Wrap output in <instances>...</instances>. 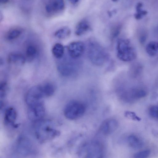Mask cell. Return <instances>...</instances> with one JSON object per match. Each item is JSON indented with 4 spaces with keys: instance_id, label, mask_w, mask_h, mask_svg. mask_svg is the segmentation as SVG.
<instances>
[{
    "instance_id": "obj_1",
    "label": "cell",
    "mask_w": 158,
    "mask_h": 158,
    "mask_svg": "<svg viewBox=\"0 0 158 158\" xmlns=\"http://www.w3.org/2000/svg\"><path fill=\"white\" fill-rule=\"evenodd\" d=\"M87 54L90 62L97 66L103 65L108 58L107 53L104 48L94 40H90L89 42Z\"/></svg>"
},
{
    "instance_id": "obj_2",
    "label": "cell",
    "mask_w": 158,
    "mask_h": 158,
    "mask_svg": "<svg viewBox=\"0 0 158 158\" xmlns=\"http://www.w3.org/2000/svg\"><path fill=\"white\" fill-rule=\"evenodd\" d=\"M37 123L35 134L36 138L40 142L48 141L59 135V131L50 121L41 120Z\"/></svg>"
},
{
    "instance_id": "obj_3",
    "label": "cell",
    "mask_w": 158,
    "mask_h": 158,
    "mask_svg": "<svg viewBox=\"0 0 158 158\" xmlns=\"http://www.w3.org/2000/svg\"><path fill=\"white\" fill-rule=\"evenodd\" d=\"M116 54L121 60L128 62L132 61L136 58V50L128 40L118 39L116 45Z\"/></svg>"
},
{
    "instance_id": "obj_4",
    "label": "cell",
    "mask_w": 158,
    "mask_h": 158,
    "mask_svg": "<svg viewBox=\"0 0 158 158\" xmlns=\"http://www.w3.org/2000/svg\"><path fill=\"white\" fill-rule=\"evenodd\" d=\"M85 111V106L81 102L72 100L66 105L64 110L65 117L70 120H75L83 115Z\"/></svg>"
},
{
    "instance_id": "obj_5",
    "label": "cell",
    "mask_w": 158,
    "mask_h": 158,
    "mask_svg": "<svg viewBox=\"0 0 158 158\" xmlns=\"http://www.w3.org/2000/svg\"><path fill=\"white\" fill-rule=\"evenodd\" d=\"M47 97L43 84L34 85L30 88L26 94L25 100L27 105L43 101Z\"/></svg>"
},
{
    "instance_id": "obj_6",
    "label": "cell",
    "mask_w": 158,
    "mask_h": 158,
    "mask_svg": "<svg viewBox=\"0 0 158 158\" xmlns=\"http://www.w3.org/2000/svg\"><path fill=\"white\" fill-rule=\"evenodd\" d=\"M28 106L27 116L30 120L37 122L42 120L44 116L45 112L43 101Z\"/></svg>"
},
{
    "instance_id": "obj_7",
    "label": "cell",
    "mask_w": 158,
    "mask_h": 158,
    "mask_svg": "<svg viewBox=\"0 0 158 158\" xmlns=\"http://www.w3.org/2000/svg\"><path fill=\"white\" fill-rule=\"evenodd\" d=\"M67 51L70 57L77 59L83 55L85 50V46L82 42L74 41L70 43L67 47Z\"/></svg>"
},
{
    "instance_id": "obj_8",
    "label": "cell",
    "mask_w": 158,
    "mask_h": 158,
    "mask_svg": "<svg viewBox=\"0 0 158 158\" xmlns=\"http://www.w3.org/2000/svg\"><path fill=\"white\" fill-rule=\"evenodd\" d=\"M60 73L62 75L68 77L74 73L77 68L75 64L69 60H63L59 62L57 65Z\"/></svg>"
},
{
    "instance_id": "obj_9",
    "label": "cell",
    "mask_w": 158,
    "mask_h": 158,
    "mask_svg": "<svg viewBox=\"0 0 158 158\" xmlns=\"http://www.w3.org/2000/svg\"><path fill=\"white\" fill-rule=\"evenodd\" d=\"M118 123L117 120L113 118L107 119L101 125L100 130L104 135H108L112 133L117 128Z\"/></svg>"
},
{
    "instance_id": "obj_10",
    "label": "cell",
    "mask_w": 158,
    "mask_h": 158,
    "mask_svg": "<svg viewBox=\"0 0 158 158\" xmlns=\"http://www.w3.org/2000/svg\"><path fill=\"white\" fill-rule=\"evenodd\" d=\"M65 7L64 0H52L45 6V10L48 13L54 11H60L63 10Z\"/></svg>"
},
{
    "instance_id": "obj_11",
    "label": "cell",
    "mask_w": 158,
    "mask_h": 158,
    "mask_svg": "<svg viewBox=\"0 0 158 158\" xmlns=\"http://www.w3.org/2000/svg\"><path fill=\"white\" fill-rule=\"evenodd\" d=\"M32 145L29 140L24 138L19 139L17 144V148L19 153L28 154L32 150Z\"/></svg>"
},
{
    "instance_id": "obj_12",
    "label": "cell",
    "mask_w": 158,
    "mask_h": 158,
    "mask_svg": "<svg viewBox=\"0 0 158 158\" xmlns=\"http://www.w3.org/2000/svg\"><path fill=\"white\" fill-rule=\"evenodd\" d=\"M26 58L22 53L18 52H12L7 57L8 62L14 64L23 65L26 61Z\"/></svg>"
},
{
    "instance_id": "obj_13",
    "label": "cell",
    "mask_w": 158,
    "mask_h": 158,
    "mask_svg": "<svg viewBox=\"0 0 158 158\" xmlns=\"http://www.w3.org/2000/svg\"><path fill=\"white\" fill-rule=\"evenodd\" d=\"M16 112L13 107L7 108L5 113L4 121L6 124L8 126H15L16 118Z\"/></svg>"
},
{
    "instance_id": "obj_14",
    "label": "cell",
    "mask_w": 158,
    "mask_h": 158,
    "mask_svg": "<svg viewBox=\"0 0 158 158\" xmlns=\"http://www.w3.org/2000/svg\"><path fill=\"white\" fill-rule=\"evenodd\" d=\"M90 29L89 22L86 19H83L78 23L75 29V34L77 36H81L85 33Z\"/></svg>"
},
{
    "instance_id": "obj_15",
    "label": "cell",
    "mask_w": 158,
    "mask_h": 158,
    "mask_svg": "<svg viewBox=\"0 0 158 158\" xmlns=\"http://www.w3.org/2000/svg\"><path fill=\"white\" fill-rule=\"evenodd\" d=\"M102 151L101 147L99 143L94 142L91 143L88 148V156H101Z\"/></svg>"
},
{
    "instance_id": "obj_16",
    "label": "cell",
    "mask_w": 158,
    "mask_h": 158,
    "mask_svg": "<svg viewBox=\"0 0 158 158\" xmlns=\"http://www.w3.org/2000/svg\"><path fill=\"white\" fill-rule=\"evenodd\" d=\"M127 141L129 145L134 148H140L143 146V143L142 140L137 136L134 135L128 136Z\"/></svg>"
},
{
    "instance_id": "obj_17",
    "label": "cell",
    "mask_w": 158,
    "mask_h": 158,
    "mask_svg": "<svg viewBox=\"0 0 158 158\" xmlns=\"http://www.w3.org/2000/svg\"><path fill=\"white\" fill-rule=\"evenodd\" d=\"M26 57L29 60H32L37 56L38 53V50L37 47L34 45H29L26 48Z\"/></svg>"
},
{
    "instance_id": "obj_18",
    "label": "cell",
    "mask_w": 158,
    "mask_h": 158,
    "mask_svg": "<svg viewBox=\"0 0 158 158\" xmlns=\"http://www.w3.org/2000/svg\"><path fill=\"white\" fill-rule=\"evenodd\" d=\"M64 48L61 44L56 43L52 47V52L53 56L57 59H60L63 57Z\"/></svg>"
},
{
    "instance_id": "obj_19",
    "label": "cell",
    "mask_w": 158,
    "mask_h": 158,
    "mask_svg": "<svg viewBox=\"0 0 158 158\" xmlns=\"http://www.w3.org/2000/svg\"><path fill=\"white\" fill-rule=\"evenodd\" d=\"M71 32V30L69 27H64L57 30L54 33V36L57 39H64L68 37Z\"/></svg>"
},
{
    "instance_id": "obj_20",
    "label": "cell",
    "mask_w": 158,
    "mask_h": 158,
    "mask_svg": "<svg viewBox=\"0 0 158 158\" xmlns=\"http://www.w3.org/2000/svg\"><path fill=\"white\" fill-rule=\"evenodd\" d=\"M146 50L149 56H155L158 52V42L155 41L149 42L146 46Z\"/></svg>"
},
{
    "instance_id": "obj_21",
    "label": "cell",
    "mask_w": 158,
    "mask_h": 158,
    "mask_svg": "<svg viewBox=\"0 0 158 158\" xmlns=\"http://www.w3.org/2000/svg\"><path fill=\"white\" fill-rule=\"evenodd\" d=\"M22 33V30L19 28H14L10 30L7 33L6 38L8 40H14L19 37Z\"/></svg>"
},
{
    "instance_id": "obj_22",
    "label": "cell",
    "mask_w": 158,
    "mask_h": 158,
    "mask_svg": "<svg viewBox=\"0 0 158 158\" xmlns=\"http://www.w3.org/2000/svg\"><path fill=\"white\" fill-rule=\"evenodd\" d=\"M146 92L144 90L140 89L133 90L131 91V97L136 98H140L146 96Z\"/></svg>"
},
{
    "instance_id": "obj_23",
    "label": "cell",
    "mask_w": 158,
    "mask_h": 158,
    "mask_svg": "<svg viewBox=\"0 0 158 158\" xmlns=\"http://www.w3.org/2000/svg\"><path fill=\"white\" fill-rule=\"evenodd\" d=\"M7 84L6 81H2L0 84V97L1 102L5 98L7 93Z\"/></svg>"
},
{
    "instance_id": "obj_24",
    "label": "cell",
    "mask_w": 158,
    "mask_h": 158,
    "mask_svg": "<svg viewBox=\"0 0 158 158\" xmlns=\"http://www.w3.org/2000/svg\"><path fill=\"white\" fill-rule=\"evenodd\" d=\"M149 113L152 117L158 120V105L151 106L149 109Z\"/></svg>"
},
{
    "instance_id": "obj_25",
    "label": "cell",
    "mask_w": 158,
    "mask_h": 158,
    "mask_svg": "<svg viewBox=\"0 0 158 158\" xmlns=\"http://www.w3.org/2000/svg\"><path fill=\"white\" fill-rule=\"evenodd\" d=\"M142 5L141 3H139L136 6V9L137 13L135 15V17L136 19H141L143 15H146L147 13L146 11L141 10V8Z\"/></svg>"
},
{
    "instance_id": "obj_26",
    "label": "cell",
    "mask_w": 158,
    "mask_h": 158,
    "mask_svg": "<svg viewBox=\"0 0 158 158\" xmlns=\"http://www.w3.org/2000/svg\"><path fill=\"white\" fill-rule=\"evenodd\" d=\"M151 153L149 149L144 150L138 152L135 154L134 157L136 158H145L148 157Z\"/></svg>"
},
{
    "instance_id": "obj_27",
    "label": "cell",
    "mask_w": 158,
    "mask_h": 158,
    "mask_svg": "<svg viewBox=\"0 0 158 158\" xmlns=\"http://www.w3.org/2000/svg\"><path fill=\"white\" fill-rule=\"evenodd\" d=\"M125 114L126 117L133 120L138 121H140L141 120V118L138 117L135 113L132 112L126 111Z\"/></svg>"
},
{
    "instance_id": "obj_28",
    "label": "cell",
    "mask_w": 158,
    "mask_h": 158,
    "mask_svg": "<svg viewBox=\"0 0 158 158\" xmlns=\"http://www.w3.org/2000/svg\"><path fill=\"white\" fill-rule=\"evenodd\" d=\"M121 28V26L118 24L116 25L114 27L111 32L112 37H115L118 35L120 32Z\"/></svg>"
},
{
    "instance_id": "obj_29",
    "label": "cell",
    "mask_w": 158,
    "mask_h": 158,
    "mask_svg": "<svg viewBox=\"0 0 158 158\" xmlns=\"http://www.w3.org/2000/svg\"><path fill=\"white\" fill-rule=\"evenodd\" d=\"M146 36L145 35L141 36L140 38V41L141 44L143 43L146 40Z\"/></svg>"
},
{
    "instance_id": "obj_30",
    "label": "cell",
    "mask_w": 158,
    "mask_h": 158,
    "mask_svg": "<svg viewBox=\"0 0 158 158\" xmlns=\"http://www.w3.org/2000/svg\"><path fill=\"white\" fill-rule=\"evenodd\" d=\"M69 2L73 5H75L78 3L80 0H69Z\"/></svg>"
},
{
    "instance_id": "obj_31",
    "label": "cell",
    "mask_w": 158,
    "mask_h": 158,
    "mask_svg": "<svg viewBox=\"0 0 158 158\" xmlns=\"http://www.w3.org/2000/svg\"><path fill=\"white\" fill-rule=\"evenodd\" d=\"M9 0H0L1 2L2 3H6L8 2Z\"/></svg>"
},
{
    "instance_id": "obj_32",
    "label": "cell",
    "mask_w": 158,
    "mask_h": 158,
    "mask_svg": "<svg viewBox=\"0 0 158 158\" xmlns=\"http://www.w3.org/2000/svg\"><path fill=\"white\" fill-rule=\"evenodd\" d=\"M113 2H116L118 1L119 0H111Z\"/></svg>"
}]
</instances>
